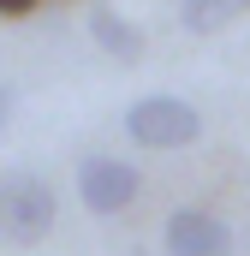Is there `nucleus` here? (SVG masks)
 I'll use <instances>...</instances> for the list:
<instances>
[{
  "instance_id": "f257e3e1",
  "label": "nucleus",
  "mask_w": 250,
  "mask_h": 256,
  "mask_svg": "<svg viewBox=\"0 0 250 256\" xmlns=\"http://www.w3.org/2000/svg\"><path fill=\"white\" fill-rule=\"evenodd\" d=\"M54 185L36 173V167H0V244L12 250H30L54 232Z\"/></svg>"
},
{
  "instance_id": "f03ea898",
  "label": "nucleus",
  "mask_w": 250,
  "mask_h": 256,
  "mask_svg": "<svg viewBox=\"0 0 250 256\" xmlns=\"http://www.w3.org/2000/svg\"><path fill=\"white\" fill-rule=\"evenodd\" d=\"M125 137L137 149H190L202 137V114L185 96H137L125 108Z\"/></svg>"
},
{
  "instance_id": "7ed1b4c3",
  "label": "nucleus",
  "mask_w": 250,
  "mask_h": 256,
  "mask_svg": "<svg viewBox=\"0 0 250 256\" xmlns=\"http://www.w3.org/2000/svg\"><path fill=\"white\" fill-rule=\"evenodd\" d=\"M137 191H143L137 161H125V155H84L78 161V196L90 214H120L137 202Z\"/></svg>"
},
{
  "instance_id": "20e7f679",
  "label": "nucleus",
  "mask_w": 250,
  "mask_h": 256,
  "mask_svg": "<svg viewBox=\"0 0 250 256\" xmlns=\"http://www.w3.org/2000/svg\"><path fill=\"white\" fill-rule=\"evenodd\" d=\"M161 244L167 256H232V226L208 208H173Z\"/></svg>"
},
{
  "instance_id": "39448f33",
  "label": "nucleus",
  "mask_w": 250,
  "mask_h": 256,
  "mask_svg": "<svg viewBox=\"0 0 250 256\" xmlns=\"http://www.w3.org/2000/svg\"><path fill=\"white\" fill-rule=\"evenodd\" d=\"M84 30H90V42H96L108 60H120V66H137V60H143V30H137L125 12H114V6H90Z\"/></svg>"
},
{
  "instance_id": "423d86ee",
  "label": "nucleus",
  "mask_w": 250,
  "mask_h": 256,
  "mask_svg": "<svg viewBox=\"0 0 250 256\" xmlns=\"http://www.w3.org/2000/svg\"><path fill=\"white\" fill-rule=\"evenodd\" d=\"M244 12V0H179V24L190 36H214Z\"/></svg>"
},
{
  "instance_id": "0eeeda50",
  "label": "nucleus",
  "mask_w": 250,
  "mask_h": 256,
  "mask_svg": "<svg viewBox=\"0 0 250 256\" xmlns=\"http://www.w3.org/2000/svg\"><path fill=\"white\" fill-rule=\"evenodd\" d=\"M12 108H18V96H12V84L0 78V137L12 131Z\"/></svg>"
},
{
  "instance_id": "6e6552de",
  "label": "nucleus",
  "mask_w": 250,
  "mask_h": 256,
  "mask_svg": "<svg viewBox=\"0 0 250 256\" xmlns=\"http://www.w3.org/2000/svg\"><path fill=\"white\" fill-rule=\"evenodd\" d=\"M42 0H0V18H24V12H36Z\"/></svg>"
}]
</instances>
